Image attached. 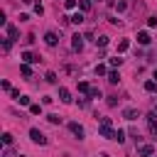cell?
<instances>
[{
    "label": "cell",
    "mask_w": 157,
    "mask_h": 157,
    "mask_svg": "<svg viewBox=\"0 0 157 157\" xmlns=\"http://www.w3.org/2000/svg\"><path fill=\"white\" fill-rule=\"evenodd\" d=\"M98 135H101V137H105V140H115V130H113V120H110V118H101Z\"/></svg>",
    "instance_id": "cell-1"
},
{
    "label": "cell",
    "mask_w": 157,
    "mask_h": 157,
    "mask_svg": "<svg viewBox=\"0 0 157 157\" xmlns=\"http://www.w3.org/2000/svg\"><path fill=\"white\" fill-rule=\"evenodd\" d=\"M29 137H32L34 145H47V135L42 130H37V128H29Z\"/></svg>",
    "instance_id": "cell-2"
},
{
    "label": "cell",
    "mask_w": 157,
    "mask_h": 157,
    "mask_svg": "<svg viewBox=\"0 0 157 157\" xmlns=\"http://www.w3.org/2000/svg\"><path fill=\"white\" fill-rule=\"evenodd\" d=\"M44 44H47V47H56V44H59L56 32H52V29H49V32H44Z\"/></svg>",
    "instance_id": "cell-3"
},
{
    "label": "cell",
    "mask_w": 157,
    "mask_h": 157,
    "mask_svg": "<svg viewBox=\"0 0 157 157\" xmlns=\"http://www.w3.org/2000/svg\"><path fill=\"white\" fill-rule=\"evenodd\" d=\"M123 118L125 120H137L140 118V110L137 108H123Z\"/></svg>",
    "instance_id": "cell-4"
},
{
    "label": "cell",
    "mask_w": 157,
    "mask_h": 157,
    "mask_svg": "<svg viewBox=\"0 0 157 157\" xmlns=\"http://www.w3.org/2000/svg\"><path fill=\"white\" fill-rule=\"evenodd\" d=\"M69 130H71V132H74V135H76L78 140H83V135H86V132H83V125H81V123H69Z\"/></svg>",
    "instance_id": "cell-5"
},
{
    "label": "cell",
    "mask_w": 157,
    "mask_h": 157,
    "mask_svg": "<svg viewBox=\"0 0 157 157\" xmlns=\"http://www.w3.org/2000/svg\"><path fill=\"white\" fill-rule=\"evenodd\" d=\"M152 152H155L152 145H142V142L137 145V155H140V157H152Z\"/></svg>",
    "instance_id": "cell-6"
},
{
    "label": "cell",
    "mask_w": 157,
    "mask_h": 157,
    "mask_svg": "<svg viewBox=\"0 0 157 157\" xmlns=\"http://www.w3.org/2000/svg\"><path fill=\"white\" fill-rule=\"evenodd\" d=\"M147 128H150L152 135H157V113H155V110L147 115Z\"/></svg>",
    "instance_id": "cell-7"
},
{
    "label": "cell",
    "mask_w": 157,
    "mask_h": 157,
    "mask_svg": "<svg viewBox=\"0 0 157 157\" xmlns=\"http://www.w3.org/2000/svg\"><path fill=\"white\" fill-rule=\"evenodd\" d=\"M152 42V37H150V32L147 29H142V32H137V44H142V47H147Z\"/></svg>",
    "instance_id": "cell-8"
},
{
    "label": "cell",
    "mask_w": 157,
    "mask_h": 157,
    "mask_svg": "<svg viewBox=\"0 0 157 157\" xmlns=\"http://www.w3.org/2000/svg\"><path fill=\"white\" fill-rule=\"evenodd\" d=\"M83 20H86V12H81V10H76V12L69 17V22H74V25H83Z\"/></svg>",
    "instance_id": "cell-9"
},
{
    "label": "cell",
    "mask_w": 157,
    "mask_h": 157,
    "mask_svg": "<svg viewBox=\"0 0 157 157\" xmlns=\"http://www.w3.org/2000/svg\"><path fill=\"white\" fill-rule=\"evenodd\" d=\"M71 47H74V52H81L83 49V37L81 34H74L71 37Z\"/></svg>",
    "instance_id": "cell-10"
},
{
    "label": "cell",
    "mask_w": 157,
    "mask_h": 157,
    "mask_svg": "<svg viewBox=\"0 0 157 157\" xmlns=\"http://www.w3.org/2000/svg\"><path fill=\"white\" fill-rule=\"evenodd\" d=\"M22 61H25V64H37V61H39V56H37V54H32V52H22Z\"/></svg>",
    "instance_id": "cell-11"
},
{
    "label": "cell",
    "mask_w": 157,
    "mask_h": 157,
    "mask_svg": "<svg viewBox=\"0 0 157 157\" xmlns=\"http://www.w3.org/2000/svg\"><path fill=\"white\" fill-rule=\"evenodd\" d=\"M59 101H61V103H71V93H69V88H64V86L59 88Z\"/></svg>",
    "instance_id": "cell-12"
},
{
    "label": "cell",
    "mask_w": 157,
    "mask_h": 157,
    "mask_svg": "<svg viewBox=\"0 0 157 157\" xmlns=\"http://www.w3.org/2000/svg\"><path fill=\"white\" fill-rule=\"evenodd\" d=\"M5 32H7V37H10V39H17V37H20V32H17V27H15V25H5Z\"/></svg>",
    "instance_id": "cell-13"
},
{
    "label": "cell",
    "mask_w": 157,
    "mask_h": 157,
    "mask_svg": "<svg viewBox=\"0 0 157 157\" xmlns=\"http://www.w3.org/2000/svg\"><path fill=\"white\" fill-rule=\"evenodd\" d=\"M130 49V39H120L118 42V54H123V52H128Z\"/></svg>",
    "instance_id": "cell-14"
},
{
    "label": "cell",
    "mask_w": 157,
    "mask_h": 157,
    "mask_svg": "<svg viewBox=\"0 0 157 157\" xmlns=\"http://www.w3.org/2000/svg\"><path fill=\"white\" fill-rule=\"evenodd\" d=\"M20 74H22V76H27V78H29V76H32V66H29V64H25V61H22V64H20Z\"/></svg>",
    "instance_id": "cell-15"
},
{
    "label": "cell",
    "mask_w": 157,
    "mask_h": 157,
    "mask_svg": "<svg viewBox=\"0 0 157 157\" xmlns=\"http://www.w3.org/2000/svg\"><path fill=\"white\" fill-rule=\"evenodd\" d=\"M47 120H49L52 125H61V115H56V113H49V115H47Z\"/></svg>",
    "instance_id": "cell-16"
},
{
    "label": "cell",
    "mask_w": 157,
    "mask_h": 157,
    "mask_svg": "<svg viewBox=\"0 0 157 157\" xmlns=\"http://www.w3.org/2000/svg\"><path fill=\"white\" fill-rule=\"evenodd\" d=\"M145 91L147 93H155L157 91V81H145Z\"/></svg>",
    "instance_id": "cell-17"
},
{
    "label": "cell",
    "mask_w": 157,
    "mask_h": 157,
    "mask_svg": "<svg viewBox=\"0 0 157 157\" xmlns=\"http://www.w3.org/2000/svg\"><path fill=\"white\" fill-rule=\"evenodd\" d=\"M78 7H81V12H88L91 10V0H78Z\"/></svg>",
    "instance_id": "cell-18"
},
{
    "label": "cell",
    "mask_w": 157,
    "mask_h": 157,
    "mask_svg": "<svg viewBox=\"0 0 157 157\" xmlns=\"http://www.w3.org/2000/svg\"><path fill=\"white\" fill-rule=\"evenodd\" d=\"M108 81H110V83H118V81H120V74H118V71H108Z\"/></svg>",
    "instance_id": "cell-19"
},
{
    "label": "cell",
    "mask_w": 157,
    "mask_h": 157,
    "mask_svg": "<svg viewBox=\"0 0 157 157\" xmlns=\"http://www.w3.org/2000/svg\"><path fill=\"white\" fill-rule=\"evenodd\" d=\"M88 91H91V86H88L86 81H78V93H86V96H88Z\"/></svg>",
    "instance_id": "cell-20"
},
{
    "label": "cell",
    "mask_w": 157,
    "mask_h": 157,
    "mask_svg": "<svg viewBox=\"0 0 157 157\" xmlns=\"http://www.w3.org/2000/svg\"><path fill=\"white\" fill-rule=\"evenodd\" d=\"M88 98H91V101L101 98V88H93V86H91V91H88Z\"/></svg>",
    "instance_id": "cell-21"
},
{
    "label": "cell",
    "mask_w": 157,
    "mask_h": 157,
    "mask_svg": "<svg viewBox=\"0 0 157 157\" xmlns=\"http://www.w3.org/2000/svg\"><path fill=\"white\" fill-rule=\"evenodd\" d=\"M29 113H32V115H42V105H39V103H32V105H29Z\"/></svg>",
    "instance_id": "cell-22"
},
{
    "label": "cell",
    "mask_w": 157,
    "mask_h": 157,
    "mask_svg": "<svg viewBox=\"0 0 157 157\" xmlns=\"http://www.w3.org/2000/svg\"><path fill=\"white\" fill-rule=\"evenodd\" d=\"M44 78H47V83H56V81H59L54 71H47V76H44Z\"/></svg>",
    "instance_id": "cell-23"
},
{
    "label": "cell",
    "mask_w": 157,
    "mask_h": 157,
    "mask_svg": "<svg viewBox=\"0 0 157 157\" xmlns=\"http://www.w3.org/2000/svg\"><path fill=\"white\" fill-rule=\"evenodd\" d=\"M115 142H125V130H115Z\"/></svg>",
    "instance_id": "cell-24"
},
{
    "label": "cell",
    "mask_w": 157,
    "mask_h": 157,
    "mask_svg": "<svg viewBox=\"0 0 157 157\" xmlns=\"http://www.w3.org/2000/svg\"><path fill=\"white\" fill-rule=\"evenodd\" d=\"M64 7H66V10H76L78 2H76V0H64Z\"/></svg>",
    "instance_id": "cell-25"
},
{
    "label": "cell",
    "mask_w": 157,
    "mask_h": 157,
    "mask_svg": "<svg viewBox=\"0 0 157 157\" xmlns=\"http://www.w3.org/2000/svg\"><path fill=\"white\" fill-rule=\"evenodd\" d=\"M96 44H98V47H105V44H108V37H105V34H101V37L96 39Z\"/></svg>",
    "instance_id": "cell-26"
},
{
    "label": "cell",
    "mask_w": 157,
    "mask_h": 157,
    "mask_svg": "<svg viewBox=\"0 0 157 157\" xmlns=\"http://www.w3.org/2000/svg\"><path fill=\"white\" fill-rule=\"evenodd\" d=\"M17 103H20V105H32V103H29V96H20Z\"/></svg>",
    "instance_id": "cell-27"
},
{
    "label": "cell",
    "mask_w": 157,
    "mask_h": 157,
    "mask_svg": "<svg viewBox=\"0 0 157 157\" xmlns=\"http://www.w3.org/2000/svg\"><path fill=\"white\" fill-rule=\"evenodd\" d=\"M34 12H37V15H39V17H42V15H44V7H42V2H34Z\"/></svg>",
    "instance_id": "cell-28"
},
{
    "label": "cell",
    "mask_w": 157,
    "mask_h": 157,
    "mask_svg": "<svg viewBox=\"0 0 157 157\" xmlns=\"http://www.w3.org/2000/svg\"><path fill=\"white\" fill-rule=\"evenodd\" d=\"M10 47H12V39H10V37H7V39H2V49H5V52H10Z\"/></svg>",
    "instance_id": "cell-29"
},
{
    "label": "cell",
    "mask_w": 157,
    "mask_h": 157,
    "mask_svg": "<svg viewBox=\"0 0 157 157\" xmlns=\"http://www.w3.org/2000/svg\"><path fill=\"white\" fill-rule=\"evenodd\" d=\"M0 86H2V91H12V86H10V81H7V78H2V81H0Z\"/></svg>",
    "instance_id": "cell-30"
},
{
    "label": "cell",
    "mask_w": 157,
    "mask_h": 157,
    "mask_svg": "<svg viewBox=\"0 0 157 157\" xmlns=\"http://www.w3.org/2000/svg\"><path fill=\"white\" fill-rule=\"evenodd\" d=\"M115 10H118V12H125V10H128V2H118Z\"/></svg>",
    "instance_id": "cell-31"
},
{
    "label": "cell",
    "mask_w": 157,
    "mask_h": 157,
    "mask_svg": "<svg viewBox=\"0 0 157 157\" xmlns=\"http://www.w3.org/2000/svg\"><path fill=\"white\" fill-rule=\"evenodd\" d=\"M120 64H123L120 56H113V59H110V66H120Z\"/></svg>",
    "instance_id": "cell-32"
},
{
    "label": "cell",
    "mask_w": 157,
    "mask_h": 157,
    "mask_svg": "<svg viewBox=\"0 0 157 157\" xmlns=\"http://www.w3.org/2000/svg\"><path fill=\"white\" fill-rule=\"evenodd\" d=\"M2 142H5V145H12V135L5 132V135H2Z\"/></svg>",
    "instance_id": "cell-33"
},
{
    "label": "cell",
    "mask_w": 157,
    "mask_h": 157,
    "mask_svg": "<svg viewBox=\"0 0 157 157\" xmlns=\"http://www.w3.org/2000/svg\"><path fill=\"white\" fill-rule=\"evenodd\" d=\"M147 27H150V29L157 27V17H147Z\"/></svg>",
    "instance_id": "cell-34"
},
{
    "label": "cell",
    "mask_w": 157,
    "mask_h": 157,
    "mask_svg": "<svg viewBox=\"0 0 157 157\" xmlns=\"http://www.w3.org/2000/svg\"><path fill=\"white\" fill-rule=\"evenodd\" d=\"M96 74H98V76H103V74H105V66H103V64H98V66H96Z\"/></svg>",
    "instance_id": "cell-35"
},
{
    "label": "cell",
    "mask_w": 157,
    "mask_h": 157,
    "mask_svg": "<svg viewBox=\"0 0 157 157\" xmlns=\"http://www.w3.org/2000/svg\"><path fill=\"white\" fill-rule=\"evenodd\" d=\"M108 105H110V108H113V105H118V98H115V96H110V98H108Z\"/></svg>",
    "instance_id": "cell-36"
},
{
    "label": "cell",
    "mask_w": 157,
    "mask_h": 157,
    "mask_svg": "<svg viewBox=\"0 0 157 157\" xmlns=\"http://www.w3.org/2000/svg\"><path fill=\"white\" fill-rule=\"evenodd\" d=\"M2 157H12V152H10V150H5V152H2Z\"/></svg>",
    "instance_id": "cell-37"
},
{
    "label": "cell",
    "mask_w": 157,
    "mask_h": 157,
    "mask_svg": "<svg viewBox=\"0 0 157 157\" xmlns=\"http://www.w3.org/2000/svg\"><path fill=\"white\" fill-rule=\"evenodd\" d=\"M22 2H25V5H32V2H34V0H22Z\"/></svg>",
    "instance_id": "cell-38"
},
{
    "label": "cell",
    "mask_w": 157,
    "mask_h": 157,
    "mask_svg": "<svg viewBox=\"0 0 157 157\" xmlns=\"http://www.w3.org/2000/svg\"><path fill=\"white\" fill-rule=\"evenodd\" d=\"M152 78H155V81H157V71H155V74H152Z\"/></svg>",
    "instance_id": "cell-39"
},
{
    "label": "cell",
    "mask_w": 157,
    "mask_h": 157,
    "mask_svg": "<svg viewBox=\"0 0 157 157\" xmlns=\"http://www.w3.org/2000/svg\"><path fill=\"white\" fill-rule=\"evenodd\" d=\"M155 113H157V105H155Z\"/></svg>",
    "instance_id": "cell-40"
}]
</instances>
